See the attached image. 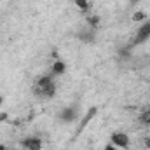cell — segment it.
Listing matches in <instances>:
<instances>
[{"instance_id":"6da1fadb","label":"cell","mask_w":150,"mask_h":150,"mask_svg":"<svg viewBox=\"0 0 150 150\" xmlns=\"http://www.w3.org/2000/svg\"><path fill=\"white\" fill-rule=\"evenodd\" d=\"M54 91H56V87H54V82L51 77H42L35 86V94L42 96V98H51L54 94Z\"/></svg>"},{"instance_id":"7a4b0ae2","label":"cell","mask_w":150,"mask_h":150,"mask_svg":"<svg viewBox=\"0 0 150 150\" xmlns=\"http://www.w3.org/2000/svg\"><path fill=\"white\" fill-rule=\"evenodd\" d=\"M112 145L113 147H119V149H127V145H129L127 134H124V133H113L112 134Z\"/></svg>"},{"instance_id":"3957f363","label":"cell","mask_w":150,"mask_h":150,"mask_svg":"<svg viewBox=\"0 0 150 150\" xmlns=\"http://www.w3.org/2000/svg\"><path fill=\"white\" fill-rule=\"evenodd\" d=\"M149 37H150V23H145V25L138 30V35L134 38V44H143Z\"/></svg>"},{"instance_id":"277c9868","label":"cell","mask_w":150,"mask_h":150,"mask_svg":"<svg viewBox=\"0 0 150 150\" xmlns=\"http://www.w3.org/2000/svg\"><path fill=\"white\" fill-rule=\"evenodd\" d=\"M25 149L26 150H40L42 149V143H40L38 138H28L25 142Z\"/></svg>"},{"instance_id":"5b68a950","label":"cell","mask_w":150,"mask_h":150,"mask_svg":"<svg viewBox=\"0 0 150 150\" xmlns=\"http://www.w3.org/2000/svg\"><path fill=\"white\" fill-rule=\"evenodd\" d=\"M75 115H77V110L75 108H67V110H63V113H61V119L67 120V122H70V120L75 119Z\"/></svg>"},{"instance_id":"8992f818","label":"cell","mask_w":150,"mask_h":150,"mask_svg":"<svg viewBox=\"0 0 150 150\" xmlns=\"http://www.w3.org/2000/svg\"><path fill=\"white\" fill-rule=\"evenodd\" d=\"M65 72V63L63 61H54V65H52V74L54 75H63Z\"/></svg>"},{"instance_id":"52a82bcc","label":"cell","mask_w":150,"mask_h":150,"mask_svg":"<svg viewBox=\"0 0 150 150\" xmlns=\"http://www.w3.org/2000/svg\"><path fill=\"white\" fill-rule=\"evenodd\" d=\"M140 122L145 124V126H149L150 124V110H145V112L140 115Z\"/></svg>"},{"instance_id":"ba28073f","label":"cell","mask_w":150,"mask_h":150,"mask_svg":"<svg viewBox=\"0 0 150 150\" xmlns=\"http://www.w3.org/2000/svg\"><path fill=\"white\" fill-rule=\"evenodd\" d=\"M143 19H147V14L143 11H138L133 14V21H143Z\"/></svg>"},{"instance_id":"9c48e42d","label":"cell","mask_w":150,"mask_h":150,"mask_svg":"<svg viewBox=\"0 0 150 150\" xmlns=\"http://www.w3.org/2000/svg\"><path fill=\"white\" fill-rule=\"evenodd\" d=\"M75 4H77V7H79L80 11H87V9H89L87 0H75Z\"/></svg>"},{"instance_id":"30bf717a","label":"cell","mask_w":150,"mask_h":150,"mask_svg":"<svg viewBox=\"0 0 150 150\" xmlns=\"http://www.w3.org/2000/svg\"><path fill=\"white\" fill-rule=\"evenodd\" d=\"M98 19H100L98 16H93V18H89V23L91 25H98Z\"/></svg>"},{"instance_id":"8fae6325","label":"cell","mask_w":150,"mask_h":150,"mask_svg":"<svg viewBox=\"0 0 150 150\" xmlns=\"http://www.w3.org/2000/svg\"><path fill=\"white\" fill-rule=\"evenodd\" d=\"M145 147L150 150V138H145Z\"/></svg>"},{"instance_id":"7c38bea8","label":"cell","mask_w":150,"mask_h":150,"mask_svg":"<svg viewBox=\"0 0 150 150\" xmlns=\"http://www.w3.org/2000/svg\"><path fill=\"white\" fill-rule=\"evenodd\" d=\"M105 150H117V147H113V145H107Z\"/></svg>"},{"instance_id":"4fadbf2b","label":"cell","mask_w":150,"mask_h":150,"mask_svg":"<svg viewBox=\"0 0 150 150\" xmlns=\"http://www.w3.org/2000/svg\"><path fill=\"white\" fill-rule=\"evenodd\" d=\"M5 117H7V115H5V113H0V122H2V120H4V119H5Z\"/></svg>"},{"instance_id":"5bb4252c","label":"cell","mask_w":150,"mask_h":150,"mask_svg":"<svg viewBox=\"0 0 150 150\" xmlns=\"http://www.w3.org/2000/svg\"><path fill=\"white\" fill-rule=\"evenodd\" d=\"M0 150H5V147H4V145H0Z\"/></svg>"},{"instance_id":"9a60e30c","label":"cell","mask_w":150,"mask_h":150,"mask_svg":"<svg viewBox=\"0 0 150 150\" xmlns=\"http://www.w3.org/2000/svg\"><path fill=\"white\" fill-rule=\"evenodd\" d=\"M0 103H2V98H0Z\"/></svg>"},{"instance_id":"2e32d148","label":"cell","mask_w":150,"mask_h":150,"mask_svg":"<svg viewBox=\"0 0 150 150\" xmlns=\"http://www.w3.org/2000/svg\"><path fill=\"white\" fill-rule=\"evenodd\" d=\"M149 23H150V21H149Z\"/></svg>"}]
</instances>
